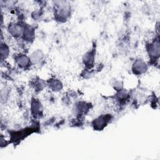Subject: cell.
<instances>
[{"label":"cell","instance_id":"cell-6","mask_svg":"<svg viewBox=\"0 0 160 160\" xmlns=\"http://www.w3.org/2000/svg\"><path fill=\"white\" fill-rule=\"evenodd\" d=\"M8 53H9V50H8V48L6 47V46L1 45V56L2 57H6L8 56Z\"/></svg>","mask_w":160,"mask_h":160},{"label":"cell","instance_id":"cell-4","mask_svg":"<svg viewBox=\"0 0 160 160\" xmlns=\"http://www.w3.org/2000/svg\"><path fill=\"white\" fill-rule=\"evenodd\" d=\"M18 65L22 66H26L29 63V59L26 56H21L17 59Z\"/></svg>","mask_w":160,"mask_h":160},{"label":"cell","instance_id":"cell-5","mask_svg":"<svg viewBox=\"0 0 160 160\" xmlns=\"http://www.w3.org/2000/svg\"><path fill=\"white\" fill-rule=\"evenodd\" d=\"M84 61H85L86 64L91 65L92 63L93 62V55L91 53L86 54L85 56Z\"/></svg>","mask_w":160,"mask_h":160},{"label":"cell","instance_id":"cell-2","mask_svg":"<svg viewBox=\"0 0 160 160\" xmlns=\"http://www.w3.org/2000/svg\"><path fill=\"white\" fill-rule=\"evenodd\" d=\"M150 54L152 56H158L159 54V44L155 42L151 45L150 48Z\"/></svg>","mask_w":160,"mask_h":160},{"label":"cell","instance_id":"cell-3","mask_svg":"<svg viewBox=\"0 0 160 160\" xmlns=\"http://www.w3.org/2000/svg\"><path fill=\"white\" fill-rule=\"evenodd\" d=\"M134 69L139 73H143L146 70V65L145 63L141 61H138L136 62L134 66Z\"/></svg>","mask_w":160,"mask_h":160},{"label":"cell","instance_id":"cell-1","mask_svg":"<svg viewBox=\"0 0 160 160\" xmlns=\"http://www.w3.org/2000/svg\"><path fill=\"white\" fill-rule=\"evenodd\" d=\"M10 32L13 35L19 36L22 34L23 29L18 24H13L10 27Z\"/></svg>","mask_w":160,"mask_h":160}]
</instances>
